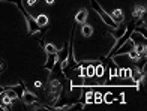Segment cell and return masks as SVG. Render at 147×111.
Returning <instances> with one entry per match:
<instances>
[{
	"label": "cell",
	"instance_id": "obj_14",
	"mask_svg": "<svg viewBox=\"0 0 147 111\" xmlns=\"http://www.w3.org/2000/svg\"><path fill=\"white\" fill-rule=\"evenodd\" d=\"M95 66L96 65H89V66H86V77H93L95 75Z\"/></svg>",
	"mask_w": 147,
	"mask_h": 111
},
{
	"label": "cell",
	"instance_id": "obj_17",
	"mask_svg": "<svg viewBox=\"0 0 147 111\" xmlns=\"http://www.w3.org/2000/svg\"><path fill=\"white\" fill-rule=\"evenodd\" d=\"M117 101H119V102H120V104H125V95H123V93H122V95H120V96H119V98H117Z\"/></svg>",
	"mask_w": 147,
	"mask_h": 111
},
{
	"label": "cell",
	"instance_id": "obj_4",
	"mask_svg": "<svg viewBox=\"0 0 147 111\" xmlns=\"http://www.w3.org/2000/svg\"><path fill=\"white\" fill-rule=\"evenodd\" d=\"M132 17L137 20H146V5H137L132 12Z\"/></svg>",
	"mask_w": 147,
	"mask_h": 111
},
{
	"label": "cell",
	"instance_id": "obj_20",
	"mask_svg": "<svg viewBox=\"0 0 147 111\" xmlns=\"http://www.w3.org/2000/svg\"><path fill=\"white\" fill-rule=\"evenodd\" d=\"M45 3L47 5H53V3H54V0H45Z\"/></svg>",
	"mask_w": 147,
	"mask_h": 111
},
{
	"label": "cell",
	"instance_id": "obj_9",
	"mask_svg": "<svg viewBox=\"0 0 147 111\" xmlns=\"http://www.w3.org/2000/svg\"><path fill=\"white\" fill-rule=\"evenodd\" d=\"M93 26H90V24H87V23H84V24H81V35L84 36V38H90L92 35H93Z\"/></svg>",
	"mask_w": 147,
	"mask_h": 111
},
{
	"label": "cell",
	"instance_id": "obj_6",
	"mask_svg": "<svg viewBox=\"0 0 147 111\" xmlns=\"http://www.w3.org/2000/svg\"><path fill=\"white\" fill-rule=\"evenodd\" d=\"M87 17H89V11L83 8V9H80L77 12V15H75V23L77 24H84L86 21H87Z\"/></svg>",
	"mask_w": 147,
	"mask_h": 111
},
{
	"label": "cell",
	"instance_id": "obj_5",
	"mask_svg": "<svg viewBox=\"0 0 147 111\" xmlns=\"http://www.w3.org/2000/svg\"><path fill=\"white\" fill-rule=\"evenodd\" d=\"M11 102H12V99L5 93V90L2 93H0V108L2 110H11Z\"/></svg>",
	"mask_w": 147,
	"mask_h": 111
},
{
	"label": "cell",
	"instance_id": "obj_7",
	"mask_svg": "<svg viewBox=\"0 0 147 111\" xmlns=\"http://www.w3.org/2000/svg\"><path fill=\"white\" fill-rule=\"evenodd\" d=\"M110 17L113 18V21H114L116 24H120V23L125 21V15H123V11L122 9H114L110 14Z\"/></svg>",
	"mask_w": 147,
	"mask_h": 111
},
{
	"label": "cell",
	"instance_id": "obj_19",
	"mask_svg": "<svg viewBox=\"0 0 147 111\" xmlns=\"http://www.w3.org/2000/svg\"><path fill=\"white\" fill-rule=\"evenodd\" d=\"M35 87H42V83L41 81H35Z\"/></svg>",
	"mask_w": 147,
	"mask_h": 111
},
{
	"label": "cell",
	"instance_id": "obj_21",
	"mask_svg": "<svg viewBox=\"0 0 147 111\" xmlns=\"http://www.w3.org/2000/svg\"><path fill=\"white\" fill-rule=\"evenodd\" d=\"M3 90H5V87H3V86H0V93H2Z\"/></svg>",
	"mask_w": 147,
	"mask_h": 111
},
{
	"label": "cell",
	"instance_id": "obj_13",
	"mask_svg": "<svg viewBox=\"0 0 147 111\" xmlns=\"http://www.w3.org/2000/svg\"><path fill=\"white\" fill-rule=\"evenodd\" d=\"M104 71H105V66L104 65H96L95 66V75L98 77V78H102V75H104Z\"/></svg>",
	"mask_w": 147,
	"mask_h": 111
},
{
	"label": "cell",
	"instance_id": "obj_12",
	"mask_svg": "<svg viewBox=\"0 0 147 111\" xmlns=\"http://www.w3.org/2000/svg\"><path fill=\"white\" fill-rule=\"evenodd\" d=\"M11 87L15 90V93L18 95V98H20V99H21V95H23L24 89H26V86H24V84H23V83H18L17 86H11Z\"/></svg>",
	"mask_w": 147,
	"mask_h": 111
},
{
	"label": "cell",
	"instance_id": "obj_16",
	"mask_svg": "<svg viewBox=\"0 0 147 111\" xmlns=\"http://www.w3.org/2000/svg\"><path fill=\"white\" fill-rule=\"evenodd\" d=\"M5 71H6V62L3 59H0V74H3Z\"/></svg>",
	"mask_w": 147,
	"mask_h": 111
},
{
	"label": "cell",
	"instance_id": "obj_15",
	"mask_svg": "<svg viewBox=\"0 0 147 111\" xmlns=\"http://www.w3.org/2000/svg\"><path fill=\"white\" fill-rule=\"evenodd\" d=\"M102 99H104V102H107V104H111V102H114V95H113L111 92H108L107 95L102 96Z\"/></svg>",
	"mask_w": 147,
	"mask_h": 111
},
{
	"label": "cell",
	"instance_id": "obj_2",
	"mask_svg": "<svg viewBox=\"0 0 147 111\" xmlns=\"http://www.w3.org/2000/svg\"><path fill=\"white\" fill-rule=\"evenodd\" d=\"M90 3H92V8H93V11H95L96 14H98V17L101 18L102 21H104V23H105L107 26H108L110 29L116 27L117 24H116L114 21H113V18L110 17V14H108V12H107V11H105V9L102 8V6L99 5L98 2H96V0H90Z\"/></svg>",
	"mask_w": 147,
	"mask_h": 111
},
{
	"label": "cell",
	"instance_id": "obj_3",
	"mask_svg": "<svg viewBox=\"0 0 147 111\" xmlns=\"http://www.w3.org/2000/svg\"><path fill=\"white\" fill-rule=\"evenodd\" d=\"M21 101H23L24 104H27V105H30V104L39 102V98H38L35 93H32L30 90L24 89V92H23V95H21Z\"/></svg>",
	"mask_w": 147,
	"mask_h": 111
},
{
	"label": "cell",
	"instance_id": "obj_8",
	"mask_svg": "<svg viewBox=\"0 0 147 111\" xmlns=\"http://www.w3.org/2000/svg\"><path fill=\"white\" fill-rule=\"evenodd\" d=\"M54 65H56V54H47V62L44 65V69H47L50 72L54 68Z\"/></svg>",
	"mask_w": 147,
	"mask_h": 111
},
{
	"label": "cell",
	"instance_id": "obj_18",
	"mask_svg": "<svg viewBox=\"0 0 147 111\" xmlns=\"http://www.w3.org/2000/svg\"><path fill=\"white\" fill-rule=\"evenodd\" d=\"M36 2H38V0H27V5L29 6H33V5H36Z\"/></svg>",
	"mask_w": 147,
	"mask_h": 111
},
{
	"label": "cell",
	"instance_id": "obj_22",
	"mask_svg": "<svg viewBox=\"0 0 147 111\" xmlns=\"http://www.w3.org/2000/svg\"><path fill=\"white\" fill-rule=\"evenodd\" d=\"M5 2H14V0H5Z\"/></svg>",
	"mask_w": 147,
	"mask_h": 111
},
{
	"label": "cell",
	"instance_id": "obj_10",
	"mask_svg": "<svg viewBox=\"0 0 147 111\" xmlns=\"http://www.w3.org/2000/svg\"><path fill=\"white\" fill-rule=\"evenodd\" d=\"M35 21H36V24L39 26V27H44V26H48V17H47L45 14H39L36 18H35Z\"/></svg>",
	"mask_w": 147,
	"mask_h": 111
},
{
	"label": "cell",
	"instance_id": "obj_11",
	"mask_svg": "<svg viewBox=\"0 0 147 111\" xmlns=\"http://www.w3.org/2000/svg\"><path fill=\"white\" fill-rule=\"evenodd\" d=\"M44 50H45L47 54H57V51H59V48L56 47L54 44H47V45H44Z\"/></svg>",
	"mask_w": 147,
	"mask_h": 111
},
{
	"label": "cell",
	"instance_id": "obj_1",
	"mask_svg": "<svg viewBox=\"0 0 147 111\" xmlns=\"http://www.w3.org/2000/svg\"><path fill=\"white\" fill-rule=\"evenodd\" d=\"M62 92H63L62 81H59L57 78H53V80L50 81V84H48V99H50V102L53 104V105H56V104H57Z\"/></svg>",
	"mask_w": 147,
	"mask_h": 111
}]
</instances>
